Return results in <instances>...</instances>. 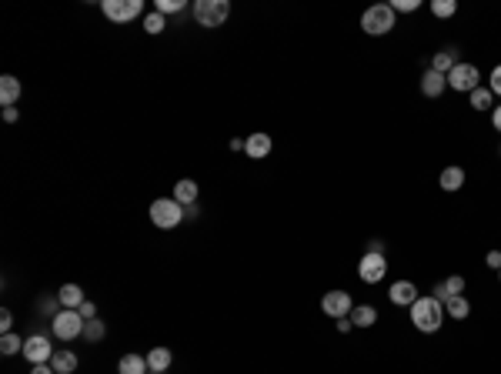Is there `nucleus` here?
<instances>
[{
  "mask_svg": "<svg viewBox=\"0 0 501 374\" xmlns=\"http://www.w3.org/2000/svg\"><path fill=\"white\" fill-rule=\"evenodd\" d=\"M408 311H412V324L421 335H435L438 328L445 324V304L438 297H418Z\"/></svg>",
  "mask_w": 501,
  "mask_h": 374,
  "instance_id": "f257e3e1",
  "label": "nucleus"
},
{
  "mask_svg": "<svg viewBox=\"0 0 501 374\" xmlns=\"http://www.w3.org/2000/svg\"><path fill=\"white\" fill-rule=\"evenodd\" d=\"M395 27H398V13L391 11V4H374V7L361 13V30L368 37H385Z\"/></svg>",
  "mask_w": 501,
  "mask_h": 374,
  "instance_id": "f03ea898",
  "label": "nucleus"
},
{
  "mask_svg": "<svg viewBox=\"0 0 501 374\" xmlns=\"http://www.w3.org/2000/svg\"><path fill=\"white\" fill-rule=\"evenodd\" d=\"M228 13H231V4L228 0H197L194 4V20L207 30H214L228 20Z\"/></svg>",
  "mask_w": 501,
  "mask_h": 374,
  "instance_id": "7ed1b4c3",
  "label": "nucleus"
},
{
  "mask_svg": "<svg viewBox=\"0 0 501 374\" xmlns=\"http://www.w3.org/2000/svg\"><path fill=\"white\" fill-rule=\"evenodd\" d=\"M180 218H184V207L174 197H157L154 204H151V220H154V227H161V231L178 227Z\"/></svg>",
  "mask_w": 501,
  "mask_h": 374,
  "instance_id": "20e7f679",
  "label": "nucleus"
},
{
  "mask_svg": "<svg viewBox=\"0 0 501 374\" xmlns=\"http://www.w3.org/2000/svg\"><path fill=\"white\" fill-rule=\"evenodd\" d=\"M84 318H80V311H70L64 308L57 318H51V331L54 337H61V341H74V337H84Z\"/></svg>",
  "mask_w": 501,
  "mask_h": 374,
  "instance_id": "39448f33",
  "label": "nucleus"
},
{
  "mask_svg": "<svg viewBox=\"0 0 501 374\" xmlns=\"http://www.w3.org/2000/svg\"><path fill=\"white\" fill-rule=\"evenodd\" d=\"M101 11L107 20H114V24H128L134 17H141L144 13V4L141 0H104Z\"/></svg>",
  "mask_w": 501,
  "mask_h": 374,
  "instance_id": "423d86ee",
  "label": "nucleus"
},
{
  "mask_svg": "<svg viewBox=\"0 0 501 374\" xmlns=\"http://www.w3.org/2000/svg\"><path fill=\"white\" fill-rule=\"evenodd\" d=\"M478 80H481V74H478L475 64H454L448 74V87L451 91H462V94H471L478 87Z\"/></svg>",
  "mask_w": 501,
  "mask_h": 374,
  "instance_id": "0eeeda50",
  "label": "nucleus"
},
{
  "mask_svg": "<svg viewBox=\"0 0 501 374\" xmlns=\"http://www.w3.org/2000/svg\"><path fill=\"white\" fill-rule=\"evenodd\" d=\"M385 274H388V261L385 254H368L364 251V258H361L358 264V278L364 284H378V281H385Z\"/></svg>",
  "mask_w": 501,
  "mask_h": 374,
  "instance_id": "6e6552de",
  "label": "nucleus"
},
{
  "mask_svg": "<svg viewBox=\"0 0 501 374\" xmlns=\"http://www.w3.org/2000/svg\"><path fill=\"white\" fill-rule=\"evenodd\" d=\"M321 311L338 321V318H347V314L354 311V301H351L347 291H328V294L321 297Z\"/></svg>",
  "mask_w": 501,
  "mask_h": 374,
  "instance_id": "1a4fd4ad",
  "label": "nucleus"
},
{
  "mask_svg": "<svg viewBox=\"0 0 501 374\" xmlns=\"http://www.w3.org/2000/svg\"><path fill=\"white\" fill-rule=\"evenodd\" d=\"M20 354H24L30 364H51L54 348H51V341H47L44 335H30L24 341V351H20Z\"/></svg>",
  "mask_w": 501,
  "mask_h": 374,
  "instance_id": "9d476101",
  "label": "nucleus"
},
{
  "mask_svg": "<svg viewBox=\"0 0 501 374\" xmlns=\"http://www.w3.org/2000/svg\"><path fill=\"white\" fill-rule=\"evenodd\" d=\"M388 297H391V304H398V308H412L421 294H418V287H414L412 281H395L391 291H388Z\"/></svg>",
  "mask_w": 501,
  "mask_h": 374,
  "instance_id": "9b49d317",
  "label": "nucleus"
},
{
  "mask_svg": "<svg viewBox=\"0 0 501 374\" xmlns=\"http://www.w3.org/2000/svg\"><path fill=\"white\" fill-rule=\"evenodd\" d=\"M445 87H448V77H445V74H438V70H431V67L421 74V94L424 97H431V101H435V97L445 94Z\"/></svg>",
  "mask_w": 501,
  "mask_h": 374,
  "instance_id": "f8f14e48",
  "label": "nucleus"
},
{
  "mask_svg": "<svg viewBox=\"0 0 501 374\" xmlns=\"http://www.w3.org/2000/svg\"><path fill=\"white\" fill-rule=\"evenodd\" d=\"M271 134H264V130H257V134H251L245 144V154L251 157V161H261V157H268L271 154Z\"/></svg>",
  "mask_w": 501,
  "mask_h": 374,
  "instance_id": "ddd939ff",
  "label": "nucleus"
},
{
  "mask_svg": "<svg viewBox=\"0 0 501 374\" xmlns=\"http://www.w3.org/2000/svg\"><path fill=\"white\" fill-rule=\"evenodd\" d=\"M17 101H20V80L11 77V74H4V77H0V104H4V107H13Z\"/></svg>",
  "mask_w": 501,
  "mask_h": 374,
  "instance_id": "4468645a",
  "label": "nucleus"
},
{
  "mask_svg": "<svg viewBox=\"0 0 501 374\" xmlns=\"http://www.w3.org/2000/svg\"><path fill=\"white\" fill-rule=\"evenodd\" d=\"M51 368H54L57 374H74V371H78V354H74V351H67V348L54 351Z\"/></svg>",
  "mask_w": 501,
  "mask_h": 374,
  "instance_id": "2eb2a0df",
  "label": "nucleus"
},
{
  "mask_svg": "<svg viewBox=\"0 0 501 374\" xmlns=\"http://www.w3.org/2000/svg\"><path fill=\"white\" fill-rule=\"evenodd\" d=\"M451 294H464V278H462V274H451L448 281H441L435 287V294H431V297H438V301L445 304Z\"/></svg>",
  "mask_w": 501,
  "mask_h": 374,
  "instance_id": "dca6fc26",
  "label": "nucleus"
},
{
  "mask_svg": "<svg viewBox=\"0 0 501 374\" xmlns=\"http://www.w3.org/2000/svg\"><path fill=\"white\" fill-rule=\"evenodd\" d=\"M438 184H441V191H462L464 187V168H445L441 170V177H438Z\"/></svg>",
  "mask_w": 501,
  "mask_h": 374,
  "instance_id": "f3484780",
  "label": "nucleus"
},
{
  "mask_svg": "<svg viewBox=\"0 0 501 374\" xmlns=\"http://www.w3.org/2000/svg\"><path fill=\"white\" fill-rule=\"evenodd\" d=\"M174 201H178L180 207H194V201H197V184H194L191 177L178 181L174 184Z\"/></svg>",
  "mask_w": 501,
  "mask_h": 374,
  "instance_id": "a211bd4d",
  "label": "nucleus"
},
{
  "mask_svg": "<svg viewBox=\"0 0 501 374\" xmlns=\"http://www.w3.org/2000/svg\"><path fill=\"white\" fill-rule=\"evenodd\" d=\"M445 314H448V318H454V321H464V318L471 314L468 297H464V294H451L448 301H445Z\"/></svg>",
  "mask_w": 501,
  "mask_h": 374,
  "instance_id": "6ab92c4d",
  "label": "nucleus"
},
{
  "mask_svg": "<svg viewBox=\"0 0 501 374\" xmlns=\"http://www.w3.org/2000/svg\"><path fill=\"white\" fill-rule=\"evenodd\" d=\"M144 358H147V368H151V371H161V374H164L167 368H171V361H174V354H171L167 348H151Z\"/></svg>",
  "mask_w": 501,
  "mask_h": 374,
  "instance_id": "aec40b11",
  "label": "nucleus"
},
{
  "mask_svg": "<svg viewBox=\"0 0 501 374\" xmlns=\"http://www.w3.org/2000/svg\"><path fill=\"white\" fill-rule=\"evenodd\" d=\"M117 371L120 374H147L151 368H147V358H141V354H124L120 364H117Z\"/></svg>",
  "mask_w": 501,
  "mask_h": 374,
  "instance_id": "412c9836",
  "label": "nucleus"
},
{
  "mask_svg": "<svg viewBox=\"0 0 501 374\" xmlns=\"http://www.w3.org/2000/svg\"><path fill=\"white\" fill-rule=\"evenodd\" d=\"M57 297H61V304L70 311H78L80 304H84V291H80L78 284H64V287L57 291Z\"/></svg>",
  "mask_w": 501,
  "mask_h": 374,
  "instance_id": "4be33fe9",
  "label": "nucleus"
},
{
  "mask_svg": "<svg viewBox=\"0 0 501 374\" xmlns=\"http://www.w3.org/2000/svg\"><path fill=\"white\" fill-rule=\"evenodd\" d=\"M347 318L354 321V328H371V324L378 321V311H374L371 304H354V311H351Z\"/></svg>",
  "mask_w": 501,
  "mask_h": 374,
  "instance_id": "5701e85b",
  "label": "nucleus"
},
{
  "mask_svg": "<svg viewBox=\"0 0 501 374\" xmlns=\"http://www.w3.org/2000/svg\"><path fill=\"white\" fill-rule=\"evenodd\" d=\"M471 107H475V111H495V94L478 84L475 91H471Z\"/></svg>",
  "mask_w": 501,
  "mask_h": 374,
  "instance_id": "b1692460",
  "label": "nucleus"
},
{
  "mask_svg": "<svg viewBox=\"0 0 501 374\" xmlns=\"http://www.w3.org/2000/svg\"><path fill=\"white\" fill-rule=\"evenodd\" d=\"M451 67H454V51H438L435 57H431V70H438V74L448 77Z\"/></svg>",
  "mask_w": 501,
  "mask_h": 374,
  "instance_id": "393cba45",
  "label": "nucleus"
},
{
  "mask_svg": "<svg viewBox=\"0 0 501 374\" xmlns=\"http://www.w3.org/2000/svg\"><path fill=\"white\" fill-rule=\"evenodd\" d=\"M431 13L441 17V20H448V17L458 13V4H454V0H435V4H431Z\"/></svg>",
  "mask_w": 501,
  "mask_h": 374,
  "instance_id": "a878e982",
  "label": "nucleus"
},
{
  "mask_svg": "<svg viewBox=\"0 0 501 374\" xmlns=\"http://www.w3.org/2000/svg\"><path fill=\"white\" fill-rule=\"evenodd\" d=\"M104 335H107V328H104L101 318H94V321L84 324V337H87V341H101Z\"/></svg>",
  "mask_w": 501,
  "mask_h": 374,
  "instance_id": "bb28decb",
  "label": "nucleus"
},
{
  "mask_svg": "<svg viewBox=\"0 0 501 374\" xmlns=\"http://www.w3.org/2000/svg\"><path fill=\"white\" fill-rule=\"evenodd\" d=\"M0 351H4V354H17V351H24V341L11 331V335L0 337Z\"/></svg>",
  "mask_w": 501,
  "mask_h": 374,
  "instance_id": "cd10ccee",
  "label": "nucleus"
},
{
  "mask_svg": "<svg viewBox=\"0 0 501 374\" xmlns=\"http://www.w3.org/2000/svg\"><path fill=\"white\" fill-rule=\"evenodd\" d=\"M164 17H161V13H147V17H144V30H147V34H161V30H164Z\"/></svg>",
  "mask_w": 501,
  "mask_h": 374,
  "instance_id": "c85d7f7f",
  "label": "nucleus"
},
{
  "mask_svg": "<svg viewBox=\"0 0 501 374\" xmlns=\"http://www.w3.org/2000/svg\"><path fill=\"white\" fill-rule=\"evenodd\" d=\"M154 11L164 17V13H178L184 11V0H154Z\"/></svg>",
  "mask_w": 501,
  "mask_h": 374,
  "instance_id": "c756f323",
  "label": "nucleus"
},
{
  "mask_svg": "<svg viewBox=\"0 0 501 374\" xmlns=\"http://www.w3.org/2000/svg\"><path fill=\"white\" fill-rule=\"evenodd\" d=\"M37 308L44 311V314H51V318H57V314H61L57 308H64V304H61V297H44V301H40Z\"/></svg>",
  "mask_w": 501,
  "mask_h": 374,
  "instance_id": "7c9ffc66",
  "label": "nucleus"
},
{
  "mask_svg": "<svg viewBox=\"0 0 501 374\" xmlns=\"http://www.w3.org/2000/svg\"><path fill=\"white\" fill-rule=\"evenodd\" d=\"M391 11L395 13H412V11H418V0H391Z\"/></svg>",
  "mask_w": 501,
  "mask_h": 374,
  "instance_id": "2f4dec72",
  "label": "nucleus"
},
{
  "mask_svg": "<svg viewBox=\"0 0 501 374\" xmlns=\"http://www.w3.org/2000/svg\"><path fill=\"white\" fill-rule=\"evenodd\" d=\"M488 91L495 94V97H501V64L491 70V77H488Z\"/></svg>",
  "mask_w": 501,
  "mask_h": 374,
  "instance_id": "473e14b6",
  "label": "nucleus"
},
{
  "mask_svg": "<svg viewBox=\"0 0 501 374\" xmlns=\"http://www.w3.org/2000/svg\"><path fill=\"white\" fill-rule=\"evenodd\" d=\"M11 328H13V314L4 308L0 311V331H4V335H11Z\"/></svg>",
  "mask_w": 501,
  "mask_h": 374,
  "instance_id": "72a5a7b5",
  "label": "nucleus"
},
{
  "mask_svg": "<svg viewBox=\"0 0 501 374\" xmlns=\"http://www.w3.org/2000/svg\"><path fill=\"white\" fill-rule=\"evenodd\" d=\"M78 311H80V318H84V321H94V318H97V308H94L90 301H84Z\"/></svg>",
  "mask_w": 501,
  "mask_h": 374,
  "instance_id": "f704fd0d",
  "label": "nucleus"
},
{
  "mask_svg": "<svg viewBox=\"0 0 501 374\" xmlns=\"http://www.w3.org/2000/svg\"><path fill=\"white\" fill-rule=\"evenodd\" d=\"M485 264L498 271V268H501V251H488V254H485Z\"/></svg>",
  "mask_w": 501,
  "mask_h": 374,
  "instance_id": "c9c22d12",
  "label": "nucleus"
},
{
  "mask_svg": "<svg viewBox=\"0 0 501 374\" xmlns=\"http://www.w3.org/2000/svg\"><path fill=\"white\" fill-rule=\"evenodd\" d=\"M368 254H385V241H378V237L368 241Z\"/></svg>",
  "mask_w": 501,
  "mask_h": 374,
  "instance_id": "e433bc0d",
  "label": "nucleus"
},
{
  "mask_svg": "<svg viewBox=\"0 0 501 374\" xmlns=\"http://www.w3.org/2000/svg\"><path fill=\"white\" fill-rule=\"evenodd\" d=\"M351 328H354V321H351V318H338V331H341V335H347Z\"/></svg>",
  "mask_w": 501,
  "mask_h": 374,
  "instance_id": "4c0bfd02",
  "label": "nucleus"
},
{
  "mask_svg": "<svg viewBox=\"0 0 501 374\" xmlns=\"http://www.w3.org/2000/svg\"><path fill=\"white\" fill-rule=\"evenodd\" d=\"M30 374H57L51 368V364H34V368H30Z\"/></svg>",
  "mask_w": 501,
  "mask_h": 374,
  "instance_id": "58836bf2",
  "label": "nucleus"
},
{
  "mask_svg": "<svg viewBox=\"0 0 501 374\" xmlns=\"http://www.w3.org/2000/svg\"><path fill=\"white\" fill-rule=\"evenodd\" d=\"M491 124H495V130H501V104H495V111H491Z\"/></svg>",
  "mask_w": 501,
  "mask_h": 374,
  "instance_id": "ea45409f",
  "label": "nucleus"
},
{
  "mask_svg": "<svg viewBox=\"0 0 501 374\" xmlns=\"http://www.w3.org/2000/svg\"><path fill=\"white\" fill-rule=\"evenodd\" d=\"M4 120H7V124H17V107H4Z\"/></svg>",
  "mask_w": 501,
  "mask_h": 374,
  "instance_id": "a19ab883",
  "label": "nucleus"
},
{
  "mask_svg": "<svg viewBox=\"0 0 501 374\" xmlns=\"http://www.w3.org/2000/svg\"><path fill=\"white\" fill-rule=\"evenodd\" d=\"M147 374H161V371H147Z\"/></svg>",
  "mask_w": 501,
  "mask_h": 374,
  "instance_id": "79ce46f5",
  "label": "nucleus"
},
{
  "mask_svg": "<svg viewBox=\"0 0 501 374\" xmlns=\"http://www.w3.org/2000/svg\"><path fill=\"white\" fill-rule=\"evenodd\" d=\"M498 281H501V268H498Z\"/></svg>",
  "mask_w": 501,
  "mask_h": 374,
  "instance_id": "37998d69",
  "label": "nucleus"
},
{
  "mask_svg": "<svg viewBox=\"0 0 501 374\" xmlns=\"http://www.w3.org/2000/svg\"><path fill=\"white\" fill-rule=\"evenodd\" d=\"M498 154H501V147H498Z\"/></svg>",
  "mask_w": 501,
  "mask_h": 374,
  "instance_id": "c03bdc74",
  "label": "nucleus"
}]
</instances>
